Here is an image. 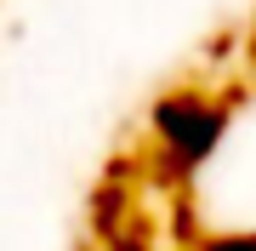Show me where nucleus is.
Listing matches in <instances>:
<instances>
[{
	"instance_id": "f257e3e1",
	"label": "nucleus",
	"mask_w": 256,
	"mask_h": 251,
	"mask_svg": "<svg viewBox=\"0 0 256 251\" xmlns=\"http://www.w3.org/2000/svg\"><path fill=\"white\" fill-rule=\"evenodd\" d=\"M228 131V109L216 97H200V92H176L154 109V137H160V154L171 160L176 171L200 166V160L222 143Z\"/></svg>"
},
{
	"instance_id": "f03ea898",
	"label": "nucleus",
	"mask_w": 256,
	"mask_h": 251,
	"mask_svg": "<svg viewBox=\"0 0 256 251\" xmlns=\"http://www.w3.org/2000/svg\"><path fill=\"white\" fill-rule=\"evenodd\" d=\"M200 251H256V234H222V240H205Z\"/></svg>"
}]
</instances>
